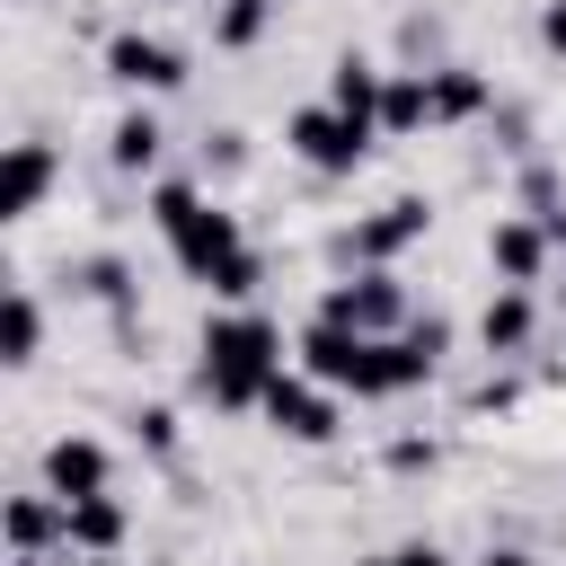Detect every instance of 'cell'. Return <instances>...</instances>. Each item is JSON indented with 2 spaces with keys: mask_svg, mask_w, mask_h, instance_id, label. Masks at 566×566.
<instances>
[{
  "mask_svg": "<svg viewBox=\"0 0 566 566\" xmlns=\"http://www.w3.org/2000/svg\"><path fill=\"white\" fill-rule=\"evenodd\" d=\"M256 274H265V265H256V248H239V256H230L203 292H212V301H248V292H256Z\"/></svg>",
  "mask_w": 566,
  "mask_h": 566,
  "instance_id": "cell-20",
  "label": "cell"
},
{
  "mask_svg": "<svg viewBox=\"0 0 566 566\" xmlns=\"http://www.w3.org/2000/svg\"><path fill=\"white\" fill-rule=\"evenodd\" d=\"M71 548H88V557H115V548H124V504H115V495H88V504H71Z\"/></svg>",
  "mask_w": 566,
  "mask_h": 566,
  "instance_id": "cell-15",
  "label": "cell"
},
{
  "mask_svg": "<svg viewBox=\"0 0 566 566\" xmlns=\"http://www.w3.org/2000/svg\"><path fill=\"white\" fill-rule=\"evenodd\" d=\"M389 469H433V442H389Z\"/></svg>",
  "mask_w": 566,
  "mask_h": 566,
  "instance_id": "cell-25",
  "label": "cell"
},
{
  "mask_svg": "<svg viewBox=\"0 0 566 566\" xmlns=\"http://www.w3.org/2000/svg\"><path fill=\"white\" fill-rule=\"evenodd\" d=\"M433 124V71H389L380 88V133H416Z\"/></svg>",
  "mask_w": 566,
  "mask_h": 566,
  "instance_id": "cell-13",
  "label": "cell"
},
{
  "mask_svg": "<svg viewBox=\"0 0 566 566\" xmlns=\"http://www.w3.org/2000/svg\"><path fill=\"white\" fill-rule=\"evenodd\" d=\"M53 195V150L44 142H9V177H0V212L9 221H27L35 203Z\"/></svg>",
  "mask_w": 566,
  "mask_h": 566,
  "instance_id": "cell-10",
  "label": "cell"
},
{
  "mask_svg": "<svg viewBox=\"0 0 566 566\" xmlns=\"http://www.w3.org/2000/svg\"><path fill=\"white\" fill-rule=\"evenodd\" d=\"M106 80H124V88H177L186 80V53L124 27V35H106Z\"/></svg>",
  "mask_w": 566,
  "mask_h": 566,
  "instance_id": "cell-7",
  "label": "cell"
},
{
  "mask_svg": "<svg viewBox=\"0 0 566 566\" xmlns=\"http://www.w3.org/2000/svg\"><path fill=\"white\" fill-rule=\"evenodd\" d=\"M53 539H71V504L62 495H9V548L18 557H44Z\"/></svg>",
  "mask_w": 566,
  "mask_h": 566,
  "instance_id": "cell-11",
  "label": "cell"
},
{
  "mask_svg": "<svg viewBox=\"0 0 566 566\" xmlns=\"http://www.w3.org/2000/svg\"><path fill=\"white\" fill-rule=\"evenodd\" d=\"M478 106H486V80H478V71H460V62L433 71V124H469Z\"/></svg>",
  "mask_w": 566,
  "mask_h": 566,
  "instance_id": "cell-18",
  "label": "cell"
},
{
  "mask_svg": "<svg viewBox=\"0 0 566 566\" xmlns=\"http://www.w3.org/2000/svg\"><path fill=\"white\" fill-rule=\"evenodd\" d=\"M274 380H283V336L256 310L203 327V389H212V407H265Z\"/></svg>",
  "mask_w": 566,
  "mask_h": 566,
  "instance_id": "cell-1",
  "label": "cell"
},
{
  "mask_svg": "<svg viewBox=\"0 0 566 566\" xmlns=\"http://www.w3.org/2000/svg\"><path fill=\"white\" fill-rule=\"evenodd\" d=\"M35 345H44V310H35V292H9V310H0V363H35Z\"/></svg>",
  "mask_w": 566,
  "mask_h": 566,
  "instance_id": "cell-17",
  "label": "cell"
},
{
  "mask_svg": "<svg viewBox=\"0 0 566 566\" xmlns=\"http://www.w3.org/2000/svg\"><path fill=\"white\" fill-rule=\"evenodd\" d=\"M283 142H292L318 177H354L363 150H371V124H354V115H336V106H301V115L283 124Z\"/></svg>",
  "mask_w": 566,
  "mask_h": 566,
  "instance_id": "cell-4",
  "label": "cell"
},
{
  "mask_svg": "<svg viewBox=\"0 0 566 566\" xmlns=\"http://www.w3.org/2000/svg\"><path fill=\"white\" fill-rule=\"evenodd\" d=\"M548 239H557V248H566V212H548Z\"/></svg>",
  "mask_w": 566,
  "mask_h": 566,
  "instance_id": "cell-27",
  "label": "cell"
},
{
  "mask_svg": "<svg viewBox=\"0 0 566 566\" xmlns=\"http://www.w3.org/2000/svg\"><path fill=\"white\" fill-rule=\"evenodd\" d=\"M265 424H274L283 442H327V433H336V398H327L318 380H292V371H283V380L265 389Z\"/></svg>",
  "mask_w": 566,
  "mask_h": 566,
  "instance_id": "cell-5",
  "label": "cell"
},
{
  "mask_svg": "<svg viewBox=\"0 0 566 566\" xmlns=\"http://www.w3.org/2000/svg\"><path fill=\"white\" fill-rule=\"evenodd\" d=\"M318 318H327V327H354V336H398V327H416V318H407V292H398L389 265H363L354 283H327Z\"/></svg>",
  "mask_w": 566,
  "mask_h": 566,
  "instance_id": "cell-3",
  "label": "cell"
},
{
  "mask_svg": "<svg viewBox=\"0 0 566 566\" xmlns=\"http://www.w3.org/2000/svg\"><path fill=\"white\" fill-rule=\"evenodd\" d=\"M80 292H88V301H124V265H115V256H88V265H80Z\"/></svg>",
  "mask_w": 566,
  "mask_h": 566,
  "instance_id": "cell-21",
  "label": "cell"
},
{
  "mask_svg": "<svg viewBox=\"0 0 566 566\" xmlns=\"http://www.w3.org/2000/svg\"><path fill=\"white\" fill-rule=\"evenodd\" d=\"M478 566H539V557H522V548H486Z\"/></svg>",
  "mask_w": 566,
  "mask_h": 566,
  "instance_id": "cell-26",
  "label": "cell"
},
{
  "mask_svg": "<svg viewBox=\"0 0 566 566\" xmlns=\"http://www.w3.org/2000/svg\"><path fill=\"white\" fill-rule=\"evenodd\" d=\"M539 44H548V53H566V0H548V9H539Z\"/></svg>",
  "mask_w": 566,
  "mask_h": 566,
  "instance_id": "cell-24",
  "label": "cell"
},
{
  "mask_svg": "<svg viewBox=\"0 0 566 566\" xmlns=\"http://www.w3.org/2000/svg\"><path fill=\"white\" fill-rule=\"evenodd\" d=\"M256 35H265V0H221L212 44H230V53H239V44H256Z\"/></svg>",
  "mask_w": 566,
  "mask_h": 566,
  "instance_id": "cell-19",
  "label": "cell"
},
{
  "mask_svg": "<svg viewBox=\"0 0 566 566\" xmlns=\"http://www.w3.org/2000/svg\"><path fill=\"white\" fill-rule=\"evenodd\" d=\"M363 566H451V557H442V548H433V539H407V548H398V557H363Z\"/></svg>",
  "mask_w": 566,
  "mask_h": 566,
  "instance_id": "cell-23",
  "label": "cell"
},
{
  "mask_svg": "<svg viewBox=\"0 0 566 566\" xmlns=\"http://www.w3.org/2000/svg\"><path fill=\"white\" fill-rule=\"evenodd\" d=\"M424 221H433V212H424L416 195H398V203H380L371 221H354V230H345V256H354V265H389L407 239H424Z\"/></svg>",
  "mask_w": 566,
  "mask_h": 566,
  "instance_id": "cell-8",
  "label": "cell"
},
{
  "mask_svg": "<svg viewBox=\"0 0 566 566\" xmlns=\"http://www.w3.org/2000/svg\"><path fill=\"white\" fill-rule=\"evenodd\" d=\"M380 88H389V71H371L363 53H345V62L327 71V106L354 115V124H371V133H380Z\"/></svg>",
  "mask_w": 566,
  "mask_h": 566,
  "instance_id": "cell-12",
  "label": "cell"
},
{
  "mask_svg": "<svg viewBox=\"0 0 566 566\" xmlns=\"http://www.w3.org/2000/svg\"><path fill=\"white\" fill-rule=\"evenodd\" d=\"M142 442H150V451H177V416H168V407H142Z\"/></svg>",
  "mask_w": 566,
  "mask_h": 566,
  "instance_id": "cell-22",
  "label": "cell"
},
{
  "mask_svg": "<svg viewBox=\"0 0 566 566\" xmlns=\"http://www.w3.org/2000/svg\"><path fill=\"white\" fill-rule=\"evenodd\" d=\"M106 478H115V460H106V442H88V433H62V442L44 451V495H62V504L106 495Z\"/></svg>",
  "mask_w": 566,
  "mask_h": 566,
  "instance_id": "cell-6",
  "label": "cell"
},
{
  "mask_svg": "<svg viewBox=\"0 0 566 566\" xmlns=\"http://www.w3.org/2000/svg\"><path fill=\"white\" fill-rule=\"evenodd\" d=\"M478 336H486V354H522V345H531V292H513V283H504V292L486 301Z\"/></svg>",
  "mask_w": 566,
  "mask_h": 566,
  "instance_id": "cell-14",
  "label": "cell"
},
{
  "mask_svg": "<svg viewBox=\"0 0 566 566\" xmlns=\"http://www.w3.org/2000/svg\"><path fill=\"white\" fill-rule=\"evenodd\" d=\"M150 221H159L168 256H177L195 283H212V274H221V265L248 248V239H239V221H230L221 203H203L195 186H159V195H150Z\"/></svg>",
  "mask_w": 566,
  "mask_h": 566,
  "instance_id": "cell-2",
  "label": "cell"
},
{
  "mask_svg": "<svg viewBox=\"0 0 566 566\" xmlns=\"http://www.w3.org/2000/svg\"><path fill=\"white\" fill-rule=\"evenodd\" d=\"M486 256H495V274L522 292V283H539V265H548V221H495L486 230Z\"/></svg>",
  "mask_w": 566,
  "mask_h": 566,
  "instance_id": "cell-9",
  "label": "cell"
},
{
  "mask_svg": "<svg viewBox=\"0 0 566 566\" xmlns=\"http://www.w3.org/2000/svg\"><path fill=\"white\" fill-rule=\"evenodd\" d=\"M106 159H115L124 177H142V168L159 159V115H142V106H133V115H115V133H106Z\"/></svg>",
  "mask_w": 566,
  "mask_h": 566,
  "instance_id": "cell-16",
  "label": "cell"
}]
</instances>
